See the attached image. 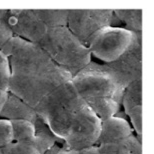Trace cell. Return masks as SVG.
I'll list each match as a JSON object with an SVG mask.
<instances>
[{
    "mask_svg": "<svg viewBox=\"0 0 154 154\" xmlns=\"http://www.w3.org/2000/svg\"><path fill=\"white\" fill-rule=\"evenodd\" d=\"M1 51L7 57L10 68L8 91L34 109L72 78L37 44L13 36Z\"/></svg>",
    "mask_w": 154,
    "mask_h": 154,
    "instance_id": "obj_1",
    "label": "cell"
},
{
    "mask_svg": "<svg viewBox=\"0 0 154 154\" xmlns=\"http://www.w3.org/2000/svg\"><path fill=\"white\" fill-rule=\"evenodd\" d=\"M71 81L78 94L101 122L120 111L125 90L116 82L105 63L91 61Z\"/></svg>",
    "mask_w": 154,
    "mask_h": 154,
    "instance_id": "obj_2",
    "label": "cell"
},
{
    "mask_svg": "<svg viewBox=\"0 0 154 154\" xmlns=\"http://www.w3.org/2000/svg\"><path fill=\"white\" fill-rule=\"evenodd\" d=\"M87 105L70 80L43 99L34 110L55 137L63 141L78 114Z\"/></svg>",
    "mask_w": 154,
    "mask_h": 154,
    "instance_id": "obj_3",
    "label": "cell"
},
{
    "mask_svg": "<svg viewBox=\"0 0 154 154\" xmlns=\"http://www.w3.org/2000/svg\"><path fill=\"white\" fill-rule=\"evenodd\" d=\"M37 45L72 77L91 62V55L88 48L67 26L48 28L46 34Z\"/></svg>",
    "mask_w": 154,
    "mask_h": 154,
    "instance_id": "obj_4",
    "label": "cell"
},
{
    "mask_svg": "<svg viewBox=\"0 0 154 154\" xmlns=\"http://www.w3.org/2000/svg\"><path fill=\"white\" fill-rule=\"evenodd\" d=\"M135 33L122 27L105 26L91 38L87 48L91 54L105 63H111L131 46Z\"/></svg>",
    "mask_w": 154,
    "mask_h": 154,
    "instance_id": "obj_5",
    "label": "cell"
},
{
    "mask_svg": "<svg viewBox=\"0 0 154 154\" xmlns=\"http://www.w3.org/2000/svg\"><path fill=\"white\" fill-rule=\"evenodd\" d=\"M113 10H69L67 26L87 47L92 37L103 27L112 26Z\"/></svg>",
    "mask_w": 154,
    "mask_h": 154,
    "instance_id": "obj_6",
    "label": "cell"
},
{
    "mask_svg": "<svg viewBox=\"0 0 154 154\" xmlns=\"http://www.w3.org/2000/svg\"><path fill=\"white\" fill-rule=\"evenodd\" d=\"M105 64L124 90L134 81L142 79V32L135 33L131 46L119 58Z\"/></svg>",
    "mask_w": 154,
    "mask_h": 154,
    "instance_id": "obj_7",
    "label": "cell"
},
{
    "mask_svg": "<svg viewBox=\"0 0 154 154\" xmlns=\"http://www.w3.org/2000/svg\"><path fill=\"white\" fill-rule=\"evenodd\" d=\"M101 120L87 105L76 117L63 142L67 149L79 150L96 145L98 140Z\"/></svg>",
    "mask_w": 154,
    "mask_h": 154,
    "instance_id": "obj_8",
    "label": "cell"
},
{
    "mask_svg": "<svg viewBox=\"0 0 154 154\" xmlns=\"http://www.w3.org/2000/svg\"><path fill=\"white\" fill-rule=\"evenodd\" d=\"M14 37L38 44L46 34L48 27L40 20L34 9H7L3 20Z\"/></svg>",
    "mask_w": 154,
    "mask_h": 154,
    "instance_id": "obj_9",
    "label": "cell"
},
{
    "mask_svg": "<svg viewBox=\"0 0 154 154\" xmlns=\"http://www.w3.org/2000/svg\"><path fill=\"white\" fill-rule=\"evenodd\" d=\"M133 134L126 119L113 116L102 122L97 146L115 144L123 142Z\"/></svg>",
    "mask_w": 154,
    "mask_h": 154,
    "instance_id": "obj_10",
    "label": "cell"
},
{
    "mask_svg": "<svg viewBox=\"0 0 154 154\" xmlns=\"http://www.w3.org/2000/svg\"><path fill=\"white\" fill-rule=\"evenodd\" d=\"M0 117L10 121L25 120L34 124L38 116L34 108L15 95L8 92L7 99L0 112Z\"/></svg>",
    "mask_w": 154,
    "mask_h": 154,
    "instance_id": "obj_11",
    "label": "cell"
},
{
    "mask_svg": "<svg viewBox=\"0 0 154 154\" xmlns=\"http://www.w3.org/2000/svg\"><path fill=\"white\" fill-rule=\"evenodd\" d=\"M123 27L134 33L142 32V10H113Z\"/></svg>",
    "mask_w": 154,
    "mask_h": 154,
    "instance_id": "obj_12",
    "label": "cell"
},
{
    "mask_svg": "<svg viewBox=\"0 0 154 154\" xmlns=\"http://www.w3.org/2000/svg\"><path fill=\"white\" fill-rule=\"evenodd\" d=\"M122 105L126 115L133 108L142 105V79L134 81L125 88Z\"/></svg>",
    "mask_w": 154,
    "mask_h": 154,
    "instance_id": "obj_13",
    "label": "cell"
},
{
    "mask_svg": "<svg viewBox=\"0 0 154 154\" xmlns=\"http://www.w3.org/2000/svg\"><path fill=\"white\" fill-rule=\"evenodd\" d=\"M34 11L48 28L67 25L69 10L34 9Z\"/></svg>",
    "mask_w": 154,
    "mask_h": 154,
    "instance_id": "obj_14",
    "label": "cell"
},
{
    "mask_svg": "<svg viewBox=\"0 0 154 154\" xmlns=\"http://www.w3.org/2000/svg\"><path fill=\"white\" fill-rule=\"evenodd\" d=\"M14 142H32L35 137V128L33 123L25 120L11 121Z\"/></svg>",
    "mask_w": 154,
    "mask_h": 154,
    "instance_id": "obj_15",
    "label": "cell"
},
{
    "mask_svg": "<svg viewBox=\"0 0 154 154\" xmlns=\"http://www.w3.org/2000/svg\"><path fill=\"white\" fill-rule=\"evenodd\" d=\"M2 154H41L32 142H13L1 150Z\"/></svg>",
    "mask_w": 154,
    "mask_h": 154,
    "instance_id": "obj_16",
    "label": "cell"
},
{
    "mask_svg": "<svg viewBox=\"0 0 154 154\" xmlns=\"http://www.w3.org/2000/svg\"><path fill=\"white\" fill-rule=\"evenodd\" d=\"M14 142L11 121L0 119V150Z\"/></svg>",
    "mask_w": 154,
    "mask_h": 154,
    "instance_id": "obj_17",
    "label": "cell"
},
{
    "mask_svg": "<svg viewBox=\"0 0 154 154\" xmlns=\"http://www.w3.org/2000/svg\"><path fill=\"white\" fill-rule=\"evenodd\" d=\"M10 68L6 55L0 50V89L8 91Z\"/></svg>",
    "mask_w": 154,
    "mask_h": 154,
    "instance_id": "obj_18",
    "label": "cell"
},
{
    "mask_svg": "<svg viewBox=\"0 0 154 154\" xmlns=\"http://www.w3.org/2000/svg\"><path fill=\"white\" fill-rule=\"evenodd\" d=\"M137 136H142V105L133 108L128 114Z\"/></svg>",
    "mask_w": 154,
    "mask_h": 154,
    "instance_id": "obj_19",
    "label": "cell"
},
{
    "mask_svg": "<svg viewBox=\"0 0 154 154\" xmlns=\"http://www.w3.org/2000/svg\"><path fill=\"white\" fill-rule=\"evenodd\" d=\"M141 137L135 136L132 134L123 141L131 154H142Z\"/></svg>",
    "mask_w": 154,
    "mask_h": 154,
    "instance_id": "obj_20",
    "label": "cell"
},
{
    "mask_svg": "<svg viewBox=\"0 0 154 154\" xmlns=\"http://www.w3.org/2000/svg\"><path fill=\"white\" fill-rule=\"evenodd\" d=\"M98 147L101 154H131L123 142L115 144L98 146Z\"/></svg>",
    "mask_w": 154,
    "mask_h": 154,
    "instance_id": "obj_21",
    "label": "cell"
},
{
    "mask_svg": "<svg viewBox=\"0 0 154 154\" xmlns=\"http://www.w3.org/2000/svg\"><path fill=\"white\" fill-rule=\"evenodd\" d=\"M13 36L12 31L7 25L0 20V50Z\"/></svg>",
    "mask_w": 154,
    "mask_h": 154,
    "instance_id": "obj_22",
    "label": "cell"
},
{
    "mask_svg": "<svg viewBox=\"0 0 154 154\" xmlns=\"http://www.w3.org/2000/svg\"><path fill=\"white\" fill-rule=\"evenodd\" d=\"M77 151L78 154H101L100 149L97 145L89 146Z\"/></svg>",
    "mask_w": 154,
    "mask_h": 154,
    "instance_id": "obj_23",
    "label": "cell"
},
{
    "mask_svg": "<svg viewBox=\"0 0 154 154\" xmlns=\"http://www.w3.org/2000/svg\"><path fill=\"white\" fill-rule=\"evenodd\" d=\"M8 92V91L0 89V112L1 111L7 99Z\"/></svg>",
    "mask_w": 154,
    "mask_h": 154,
    "instance_id": "obj_24",
    "label": "cell"
},
{
    "mask_svg": "<svg viewBox=\"0 0 154 154\" xmlns=\"http://www.w3.org/2000/svg\"><path fill=\"white\" fill-rule=\"evenodd\" d=\"M57 154H78V151L67 149L66 147L65 148H61Z\"/></svg>",
    "mask_w": 154,
    "mask_h": 154,
    "instance_id": "obj_25",
    "label": "cell"
},
{
    "mask_svg": "<svg viewBox=\"0 0 154 154\" xmlns=\"http://www.w3.org/2000/svg\"><path fill=\"white\" fill-rule=\"evenodd\" d=\"M7 12V9L0 10V20L3 21Z\"/></svg>",
    "mask_w": 154,
    "mask_h": 154,
    "instance_id": "obj_26",
    "label": "cell"
},
{
    "mask_svg": "<svg viewBox=\"0 0 154 154\" xmlns=\"http://www.w3.org/2000/svg\"><path fill=\"white\" fill-rule=\"evenodd\" d=\"M0 154H2V153H1V150H0Z\"/></svg>",
    "mask_w": 154,
    "mask_h": 154,
    "instance_id": "obj_27",
    "label": "cell"
}]
</instances>
